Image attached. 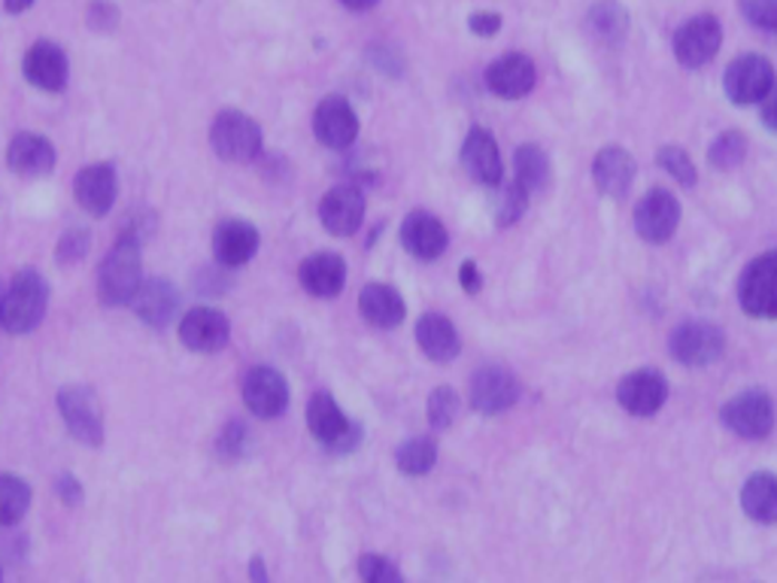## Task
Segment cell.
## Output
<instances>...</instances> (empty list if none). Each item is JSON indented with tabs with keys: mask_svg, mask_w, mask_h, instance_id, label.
I'll list each match as a JSON object with an SVG mask.
<instances>
[{
	"mask_svg": "<svg viewBox=\"0 0 777 583\" xmlns=\"http://www.w3.org/2000/svg\"><path fill=\"white\" fill-rule=\"evenodd\" d=\"M144 286V258H140V240L134 235H122L116 247L107 253L98 270V295L107 307H125L134 302L137 289Z\"/></svg>",
	"mask_w": 777,
	"mask_h": 583,
	"instance_id": "obj_1",
	"label": "cell"
},
{
	"mask_svg": "<svg viewBox=\"0 0 777 583\" xmlns=\"http://www.w3.org/2000/svg\"><path fill=\"white\" fill-rule=\"evenodd\" d=\"M49 307V283L40 270H19L3 298V326L12 335H28L43 323Z\"/></svg>",
	"mask_w": 777,
	"mask_h": 583,
	"instance_id": "obj_2",
	"label": "cell"
},
{
	"mask_svg": "<svg viewBox=\"0 0 777 583\" xmlns=\"http://www.w3.org/2000/svg\"><path fill=\"white\" fill-rule=\"evenodd\" d=\"M210 146L223 161H234V165L256 161L258 152H262V128L246 112L225 110L213 122Z\"/></svg>",
	"mask_w": 777,
	"mask_h": 583,
	"instance_id": "obj_3",
	"label": "cell"
},
{
	"mask_svg": "<svg viewBox=\"0 0 777 583\" xmlns=\"http://www.w3.org/2000/svg\"><path fill=\"white\" fill-rule=\"evenodd\" d=\"M307 426L313 437L334 453H353L362 441V426L353 423L332 393H316L307 404Z\"/></svg>",
	"mask_w": 777,
	"mask_h": 583,
	"instance_id": "obj_4",
	"label": "cell"
},
{
	"mask_svg": "<svg viewBox=\"0 0 777 583\" xmlns=\"http://www.w3.org/2000/svg\"><path fill=\"white\" fill-rule=\"evenodd\" d=\"M58 414L65 419L70 435L86 447L104 444V416H100L98 395L89 386H65L58 389Z\"/></svg>",
	"mask_w": 777,
	"mask_h": 583,
	"instance_id": "obj_5",
	"label": "cell"
},
{
	"mask_svg": "<svg viewBox=\"0 0 777 583\" xmlns=\"http://www.w3.org/2000/svg\"><path fill=\"white\" fill-rule=\"evenodd\" d=\"M668 349H671V356L680 365L705 368V365H714V362L720 359L722 349H726V337H722V332L714 323L689 319V323H680L671 332Z\"/></svg>",
	"mask_w": 777,
	"mask_h": 583,
	"instance_id": "obj_6",
	"label": "cell"
},
{
	"mask_svg": "<svg viewBox=\"0 0 777 583\" xmlns=\"http://www.w3.org/2000/svg\"><path fill=\"white\" fill-rule=\"evenodd\" d=\"M738 302L747 316L777 319V249L747 265L738 280Z\"/></svg>",
	"mask_w": 777,
	"mask_h": 583,
	"instance_id": "obj_7",
	"label": "cell"
},
{
	"mask_svg": "<svg viewBox=\"0 0 777 583\" xmlns=\"http://www.w3.org/2000/svg\"><path fill=\"white\" fill-rule=\"evenodd\" d=\"M775 86V68L771 61L763 56H741L735 58L729 70H726V98L738 107H750V103L766 101V95Z\"/></svg>",
	"mask_w": 777,
	"mask_h": 583,
	"instance_id": "obj_8",
	"label": "cell"
},
{
	"mask_svg": "<svg viewBox=\"0 0 777 583\" xmlns=\"http://www.w3.org/2000/svg\"><path fill=\"white\" fill-rule=\"evenodd\" d=\"M244 404L258 419H277L289 407V383L271 365L249 368L244 377Z\"/></svg>",
	"mask_w": 777,
	"mask_h": 583,
	"instance_id": "obj_9",
	"label": "cell"
},
{
	"mask_svg": "<svg viewBox=\"0 0 777 583\" xmlns=\"http://www.w3.org/2000/svg\"><path fill=\"white\" fill-rule=\"evenodd\" d=\"M319 223L328 235L353 237L365 223V195L358 186L341 182L323 195L319 201Z\"/></svg>",
	"mask_w": 777,
	"mask_h": 583,
	"instance_id": "obj_10",
	"label": "cell"
},
{
	"mask_svg": "<svg viewBox=\"0 0 777 583\" xmlns=\"http://www.w3.org/2000/svg\"><path fill=\"white\" fill-rule=\"evenodd\" d=\"M722 426L732 428L741 437H766L775 428V404L763 389L735 395L732 402L722 407Z\"/></svg>",
	"mask_w": 777,
	"mask_h": 583,
	"instance_id": "obj_11",
	"label": "cell"
},
{
	"mask_svg": "<svg viewBox=\"0 0 777 583\" xmlns=\"http://www.w3.org/2000/svg\"><path fill=\"white\" fill-rule=\"evenodd\" d=\"M313 135L325 149H350L358 137V116L341 95H328L313 112Z\"/></svg>",
	"mask_w": 777,
	"mask_h": 583,
	"instance_id": "obj_12",
	"label": "cell"
},
{
	"mask_svg": "<svg viewBox=\"0 0 777 583\" xmlns=\"http://www.w3.org/2000/svg\"><path fill=\"white\" fill-rule=\"evenodd\" d=\"M722 43V28L714 16H696L687 24H680V31L675 34V56L683 68L696 70L705 68Z\"/></svg>",
	"mask_w": 777,
	"mask_h": 583,
	"instance_id": "obj_13",
	"label": "cell"
},
{
	"mask_svg": "<svg viewBox=\"0 0 777 583\" xmlns=\"http://www.w3.org/2000/svg\"><path fill=\"white\" fill-rule=\"evenodd\" d=\"M517 398H520V383H517L511 370L501 368V365L480 368L474 374V381H471V407L478 414H504L517 404Z\"/></svg>",
	"mask_w": 777,
	"mask_h": 583,
	"instance_id": "obj_14",
	"label": "cell"
},
{
	"mask_svg": "<svg viewBox=\"0 0 777 583\" xmlns=\"http://www.w3.org/2000/svg\"><path fill=\"white\" fill-rule=\"evenodd\" d=\"M232 337V323L216 307H191L179 323V340L191 353H219Z\"/></svg>",
	"mask_w": 777,
	"mask_h": 583,
	"instance_id": "obj_15",
	"label": "cell"
},
{
	"mask_svg": "<svg viewBox=\"0 0 777 583\" xmlns=\"http://www.w3.org/2000/svg\"><path fill=\"white\" fill-rule=\"evenodd\" d=\"M680 223V201L668 189L647 191L635 207V231L650 244H666Z\"/></svg>",
	"mask_w": 777,
	"mask_h": 583,
	"instance_id": "obj_16",
	"label": "cell"
},
{
	"mask_svg": "<svg viewBox=\"0 0 777 583\" xmlns=\"http://www.w3.org/2000/svg\"><path fill=\"white\" fill-rule=\"evenodd\" d=\"M538 82V70L534 61L522 52H508L499 61H492L486 70V89L492 95H499L504 101H520Z\"/></svg>",
	"mask_w": 777,
	"mask_h": 583,
	"instance_id": "obj_17",
	"label": "cell"
},
{
	"mask_svg": "<svg viewBox=\"0 0 777 583\" xmlns=\"http://www.w3.org/2000/svg\"><path fill=\"white\" fill-rule=\"evenodd\" d=\"M258 228L246 219H225L213 231V256L223 268H240L258 253Z\"/></svg>",
	"mask_w": 777,
	"mask_h": 583,
	"instance_id": "obj_18",
	"label": "cell"
},
{
	"mask_svg": "<svg viewBox=\"0 0 777 583\" xmlns=\"http://www.w3.org/2000/svg\"><path fill=\"white\" fill-rule=\"evenodd\" d=\"M401 244L413 258L434 261L437 256H444L450 235H446L444 223L437 216L425 214V210H413L401 223Z\"/></svg>",
	"mask_w": 777,
	"mask_h": 583,
	"instance_id": "obj_19",
	"label": "cell"
},
{
	"mask_svg": "<svg viewBox=\"0 0 777 583\" xmlns=\"http://www.w3.org/2000/svg\"><path fill=\"white\" fill-rule=\"evenodd\" d=\"M617 398L632 416H653L668 398V383L656 370H632L617 386Z\"/></svg>",
	"mask_w": 777,
	"mask_h": 583,
	"instance_id": "obj_20",
	"label": "cell"
},
{
	"mask_svg": "<svg viewBox=\"0 0 777 583\" xmlns=\"http://www.w3.org/2000/svg\"><path fill=\"white\" fill-rule=\"evenodd\" d=\"M73 195L79 207L91 216H107L119 195V180L112 165H89L77 174L73 180Z\"/></svg>",
	"mask_w": 777,
	"mask_h": 583,
	"instance_id": "obj_21",
	"label": "cell"
},
{
	"mask_svg": "<svg viewBox=\"0 0 777 583\" xmlns=\"http://www.w3.org/2000/svg\"><path fill=\"white\" fill-rule=\"evenodd\" d=\"M24 79L43 91H65L70 68H67L65 49L49 40H40L28 49V56L22 61Z\"/></svg>",
	"mask_w": 777,
	"mask_h": 583,
	"instance_id": "obj_22",
	"label": "cell"
},
{
	"mask_svg": "<svg viewBox=\"0 0 777 583\" xmlns=\"http://www.w3.org/2000/svg\"><path fill=\"white\" fill-rule=\"evenodd\" d=\"M462 165L483 186H499L501 177H504V165H501L499 144L486 128H471L468 131L465 144H462Z\"/></svg>",
	"mask_w": 777,
	"mask_h": 583,
	"instance_id": "obj_23",
	"label": "cell"
},
{
	"mask_svg": "<svg viewBox=\"0 0 777 583\" xmlns=\"http://www.w3.org/2000/svg\"><path fill=\"white\" fill-rule=\"evenodd\" d=\"M298 280L313 298H337L346 283V261L337 253H316L301 261Z\"/></svg>",
	"mask_w": 777,
	"mask_h": 583,
	"instance_id": "obj_24",
	"label": "cell"
},
{
	"mask_svg": "<svg viewBox=\"0 0 777 583\" xmlns=\"http://www.w3.org/2000/svg\"><path fill=\"white\" fill-rule=\"evenodd\" d=\"M7 168L19 177H46L56 168V146L43 135H16L7 146Z\"/></svg>",
	"mask_w": 777,
	"mask_h": 583,
	"instance_id": "obj_25",
	"label": "cell"
},
{
	"mask_svg": "<svg viewBox=\"0 0 777 583\" xmlns=\"http://www.w3.org/2000/svg\"><path fill=\"white\" fill-rule=\"evenodd\" d=\"M131 307L149 328H167L179 314V292L167 280H144Z\"/></svg>",
	"mask_w": 777,
	"mask_h": 583,
	"instance_id": "obj_26",
	"label": "cell"
},
{
	"mask_svg": "<svg viewBox=\"0 0 777 583\" xmlns=\"http://www.w3.org/2000/svg\"><path fill=\"white\" fill-rule=\"evenodd\" d=\"M592 177H596V186H599L601 195H608V198H626L635 182L632 156H629L622 146H604L599 156H596Z\"/></svg>",
	"mask_w": 777,
	"mask_h": 583,
	"instance_id": "obj_27",
	"label": "cell"
},
{
	"mask_svg": "<svg viewBox=\"0 0 777 583\" xmlns=\"http://www.w3.org/2000/svg\"><path fill=\"white\" fill-rule=\"evenodd\" d=\"M416 344L432 362H453L462 353V337L444 314H425L416 323Z\"/></svg>",
	"mask_w": 777,
	"mask_h": 583,
	"instance_id": "obj_28",
	"label": "cell"
},
{
	"mask_svg": "<svg viewBox=\"0 0 777 583\" xmlns=\"http://www.w3.org/2000/svg\"><path fill=\"white\" fill-rule=\"evenodd\" d=\"M358 310H362V316H365L371 326L377 328L401 326V319L407 314L399 289H392L386 283H367L362 295H358Z\"/></svg>",
	"mask_w": 777,
	"mask_h": 583,
	"instance_id": "obj_29",
	"label": "cell"
},
{
	"mask_svg": "<svg viewBox=\"0 0 777 583\" xmlns=\"http://www.w3.org/2000/svg\"><path fill=\"white\" fill-rule=\"evenodd\" d=\"M741 507L756 523H777V477L759 472L741 490Z\"/></svg>",
	"mask_w": 777,
	"mask_h": 583,
	"instance_id": "obj_30",
	"label": "cell"
},
{
	"mask_svg": "<svg viewBox=\"0 0 777 583\" xmlns=\"http://www.w3.org/2000/svg\"><path fill=\"white\" fill-rule=\"evenodd\" d=\"M31 507V486L16 474H0V526H16Z\"/></svg>",
	"mask_w": 777,
	"mask_h": 583,
	"instance_id": "obj_31",
	"label": "cell"
},
{
	"mask_svg": "<svg viewBox=\"0 0 777 583\" xmlns=\"http://www.w3.org/2000/svg\"><path fill=\"white\" fill-rule=\"evenodd\" d=\"M513 168H517V182H522L529 191H541L550 180V161H547L544 149H538L532 144L517 149Z\"/></svg>",
	"mask_w": 777,
	"mask_h": 583,
	"instance_id": "obj_32",
	"label": "cell"
},
{
	"mask_svg": "<svg viewBox=\"0 0 777 583\" xmlns=\"http://www.w3.org/2000/svg\"><path fill=\"white\" fill-rule=\"evenodd\" d=\"M395 462L404 474L411 477H420V474H429L437 462V444L434 437H411L404 441L395 453Z\"/></svg>",
	"mask_w": 777,
	"mask_h": 583,
	"instance_id": "obj_33",
	"label": "cell"
},
{
	"mask_svg": "<svg viewBox=\"0 0 777 583\" xmlns=\"http://www.w3.org/2000/svg\"><path fill=\"white\" fill-rule=\"evenodd\" d=\"M589 28L601 37V40H622L629 31V12L622 10L617 0H601L589 12Z\"/></svg>",
	"mask_w": 777,
	"mask_h": 583,
	"instance_id": "obj_34",
	"label": "cell"
},
{
	"mask_svg": "<svg viewBox=\"0 0 777 583\" xmlns=\"http://www.w3.org/2000/svg\"><path fill=\"white\" fill-rule=\"evenodd\" d=\"M747 156V137L741 131H722L711 144V165L717 170H735Z\"/></svg>",
	"mask_w": 777,
	"mask_h": 583,
	"instance_id": "obj_35",
	"label": "cell"
},
{
	"mask_svg": "<svg viewBox=\"0 0 777 583\" xmlns=\"http://www.w3.org/2000/svg\"><path fill=\"white\" fill-rule=\"evenodd\" d=\"M459 416V395L450 386H437L429 395V419L434 428H450Z\"/></svg>",
	"mask_w": 777,
	"mask_h": 583,
	"instance_id": "obj_36",
	"label": "cell"
},
{
	"mask_svg": "<svg viewBox=\"0 0 777 583\" xmlns=\"http://www.w3.org/2000/svg\"><path fill=\"white\" fill-rule=\"evenodd\" d=\"M358 577L365 583H404V574L399 572V565L380 553H365L358 560Z\"/></svg>",
	"mask_w": 777,
	"mask_h": 583,
	"instance_id": "obj_37",
	"label": "cell"
},
{
	"mask_svg": "<svg viewBox=\"0 0 777 583\" xmlns=\"http://www.w3.org/2000/svg\"><path fill=\"white\" fill-rule=\"evenodd\" d=\"M656 161H659V168L668 170L678 182L696 186V165H692V158H689L683 149H678V146H662Z\"/></svg>",
	"mask_w": 777,
	"mask_h": 583,
	"instance_id": "obj_38",
	"label": "cell"
},
{
	"mask_svg": "<svg viewBox=\"0 0 777 583\" xmlns=\"http://www.w3.org/2000/svg\"><path fill=\"white\" fill-rule=\"evenodd\" d=\"M89 244L91 235L86 228H67L65 235H61V240H58L56 258L61 265H77V261H82L86 253H89Z\"/></svg>",
	"mask_w": 777,
	"mask_h": 583,
	"instance_id": "obj_39",
	"label": "cell"
},
{
	"mask_svg": "<svg viewBox=\"0 0 777 583\" xmlns=\"http://www.w3.org/2000/svg\"><path fill=\"white\" fill-rule=\"evenodd\" d=\"M529 195H532V191L525 189L522 182L513 180L511 186L504 189V198H501V204H499V223L501 225L517 223V219L525 214V207H529Z\"/></svg>",
	"mask_w": 777,
	"mask_h": 583,
	"instance_id": "obj_40",
	"label": "cell"
},
{
	"mask_svg": "<svg viewBox=\"0 0 777 583\" xmlns=\"http://www.w3.org/2000/svg\"><path fill=\"white\" fill-rule=\"evenodd\" d=\"M745 19L763 31H777V0H741Z\"/></svg>",
	"mask_w": 777,
	"mask_h": 583,
	"instance_id": "obj_41",
	"label": "cell"
},
{
	"mask_svg": "<svg viewBox=\"0 0 777 583\" xmlns=\"http://www.w3.org/2000/svg\"><path fill=\"white\" fill-rule=\"evenodd\" d=\"M246 444H249V437H246V426L244 423H237V419H232L228 426H225L223 437H219V456L228 462L240 460L246 453Z\"/></svg>",
	"mask_w": 777,
	"mask_h": 583,
	"instance_id": "obj_42",
	"label": "cell"
},
{
	"mask_svg": "<svg viewBox=\"0 0 777 583\" xmlns=\"http://www.w3.org/2000/svg\"><path fill=\"white\" fill-rule=\"evenodd\" d=\"M89 24L95 28V31H100V34H107V31H112L116 24H119V10H116V3H104V0H95L89 7Z\"/></svg>",
	"mask_w": 777,
	"mask_h": 583,
	"instance_id": "obj_43",
	"label": "cell"
},
{
	"mask_svg": "<svg viewBox=\"0 0 777 583\" xmlns=\"http://www.w3.org/2000/svg\"><path fill=\"white\" fill-rule=\"evenodd\" d=\"M468 28L474 31L478 37H492L501 31V16L499 12H474L468 19Z\"/></svg>",
	"mask_w": 777,
	"mask_h": 583,
	"instance_id": "obj_44",
	"label": "cell"
},
{
	"mask_svg": "<svg viewBox=\"0 0 777 583\" xmlns=\"http://www.w3.org/2000/svg\"><path fill=\"white\" fill-rule=\"evenodd\" d=\"M56 493L61 502H67V505H79L82 502V483L73 477V474H61L56 481Z\"/></svg>",
	"mask_w": 777,
	"mask_h": 583,
	"instance_id": "obj_45",
	"label": "cell"
},
{
	"mask_svg": "<svg viewBox=\"0 0 777 583\" xmlns=\"http://www.w3.org/2000/svg\"><path fill=\"white\" fill-rule=\"evenodd\" d=\"M459 283H462V289L468 292V295H478L480 289H483V277H480V268L468 258V261H462V268H459Z\"/></svg>",
	"mask_w": 777,
	"mask_h": 583,
	"instance_id": "obj_46",
	"label": "cell"
},
{
	"mask_svg": "<svg viewBox=\"0 0 777 583\" xmlns=\"http://www.w3.org/2000/svg\"><path fill=\"white\" fill-rule=\"evenodd\" d=\"M763 122H766L771 131H777V82L766 95V101H763Z\"/></svg>",
	"mask_w": 777,
	"mask_h": 583,
	"instance_id": "obj_47",
	"label": "cell"
},
{
	"mask_svg": "<svg viewBox=\"0 0 777 583\" xmlns=\"http://www.w3.org/2000/svg\"><path fill=\"white\" fill-rule=\"evenodd\" d=\"M249 581L253 583H271V577H267V565L262 556H253L249 560Z\"/></svg>",
	"mask_w": 777,
	"mask_h": 583,
	"instance_id": "obj_48",
	"label": "cell"
},
{
	"mask_svg": "<svg viewBox=\"0 0 777 583\" xmlns=\"http://www.w3.org/2000/svg\"><path fill=\"white\" fill-rule=\"evenodd\" d=\"M31 7H33V0H3V10L12 12V16H16V12L31 10Z\"/></svg>",
	"mask_w": 777,
	"mask_h": 583,
	"instance_id": "obj_49",
	"label": "cell"
},
{
	"mask_svg": "<svg viewBox=\"0 0 777 583\" xmlns=\"http://www.w3.org/2000/svg\"><path fill=\"white\" fill-rule=\"evenodd\" d=\"M346 10H356V12H365L371 10V7H377L380 0H341Z\"/></svg>",
	"mask_w": 777,
	"mask_h": 583,
	"instance_id": "obj_50",
	"label": "cell"
},
{
	"mask_svg": "<svg viewBox=\"0 0 777 583\" xmlns=\"http://www.w3.org/2000/svg\"><path fill=\"white\" fill-rule=\"evenodd\" d=\"M0 323H3V295H0Z\"/></svg>",
	"mask_w": 777,
	"mask_h": 583,
	"instance_id": "obj_51",
	"label": "cell"
},
{
	"mask_svg": "<svg viewBox=\"0 0 777 583\" xmlns=\"http://www.w3.org/2000/svg\"><path fill=\"white\" fill-rule=\"evenodd\" d=\"M0 583H3V572H0Z\"/></svg>",
	"mask_w": 777,
	"mask_h": 583,
	"instance_id": "obj_52",
	"label": "cell"
}]
</instances>
